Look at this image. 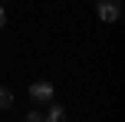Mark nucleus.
Returning a JSON list of instances; mask_svg holds the SVG:
<instances>
[{
  "label": "nucleus",
  "instance_id": "nucleus-4",
  "mask_svg": "<svg viewBox=\"0 0 125 122\" xmlns=\"http://www.w3.org/2000/svg\"><path fill=\"white\" fill-rule=\"evenodd\" d=\"M10 106H13V92L7 86H0V109H10Z\"/></svg>",
  "mask_w": 125,
  "mask_h": 122
},
{
  "label": "nucleus",
  "instance_id": "nucleus-1",
  "mask_svg": "<svg viewBox=\"0 0 125 122\" xmlns=\"http://www.w3.org/2000/svg\"><path fill=\"white\" fill-rule=\"evenodd\" d=\"M95 13L102 23H115L122 17V0H95Z\"/></svg>",
  "mask_w": 125,
  "mask_h": 122
},
{
  "label": "nucleus",
  "instance_id": "nucleus-5",
  "mask_svg": "<svg viewBox=\"0 0 125 122\" xmlns=\"http://www.w3.org/2000/svg\"><path fill=\"white\" fill-rule=\"evenodd\" d=\"M3 23H7V10H3V3H0V30H3Z\"/></svg>",
  "mask_w": 125,
  "mask_h": 122
},
{
  "label": "nucleus",
  "instance_id": "nucleus-6",
  "mask_svg": "<svg viewBox=\"0 0 125 122\" xmlns=\"http://www.w3.org/2000/svg\"><path fill=\"white\" fill-rule=\"evenodd\" d=\"M0 3H3V0H0Z\"/></svg>",
  "mask_w": 125,
  "mask_h": 122
},
{
  "label": "nucleus",
  "instance_id": "nucleus-3",
  "mask_svg": "<svg viewBox=\"0 0 125 122\" xmlns=\"http://www.w3.org/2000/svg\"><path fill=\"white\" fill-rule=\"evenodd\" d=\"M43 119H46V122H62V119H66V109H62V106H56V102L50 99V109H46Z\"/></svg>",
  "mask_w": 125,
  "mask_h": 122
},
{
  "label": "nucleus",
  "instance_id": "nucleus-2",
  "mask_svg": "<svg viewBox=\"0 0 125 122\" xmlns=\"http://www.w3.org/2000/svg\"><path fill=\"white\" fill-rule=\"evenodd\" d=\"M30 96L36 99V102H50L56 92H53V83H46V79H36V83L30 86Z\"/></svg>",
  "mask_w": 125,
  "mask_h": 122
}]
</instances>
